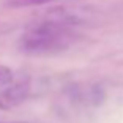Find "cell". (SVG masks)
Segmentation results:
<instances>
[{
    "label": "cell",
    "instance_id": "2",
    "mask_svg": "<svg viewBox=\"0 0 123 123\" xmlns=\"http://www.w3.org/2000/svg\"><path fill=\"white\" fill-rule=\"evenodd\" d=\"M30 90H32V85L29 79L13 80L8 87L0 90V109L8 111V109L21 106L25 99H29Z\"/></svg>",
    "mask_w": 123,
    "mask_h": 123
},
{
    "label": "cell",
    "instance_id": "1",
    "mask_svg": "<svg viewBox=\"0 0 123 123\" xmlns=\"http://www.w3.org/2000/svg\"><path fill=\"white\" fill-rule=\"evenodd\" d=\"M79 18L65 10L44 14L22 33L19 49L27 55H52L66 51L77 40Z\"/></svg>",
    "mask_w": 123,
    "mask_h": 123
},
{
    "label": "cell",
    "instance_id": "5",
    "mask_svg": "<svg viewBox=\"0 0 123 123\" xmlns=\"http://www.w3.org/2000/svg\"><path fill=\"white\" fill-rule=\"evenodd\" d=\"M11 123H27V122H11Z\"/></svg>",
    "mask_w": 123,
    "mask_h": 123
},
{
    "label": "cell",
    "instance_id": "3",
    "mask_svg": "<svg viewBox=\"0 0 123 123\" xmlns=\"http://www.w3.org/2000/svg\"><path fill=\"white\" fill-rule=\"evenodd\" d=\"M55 0H3V6L11 10H24V8L43 6V5L52 3Z\"/></svg>",
    "mask_w": 123,
    "mask_h": 123
},
{
    "label": "cell",
    "instance_id": "4",
    "mask_svg": "<svg viewBox=\"0 0 123 123\" xmlns=\"http://www.w3.org/2000/svg\"><path fill=\"white\" fill-rule=\"evenodd\" d=\"M14 80V74L8 66L5 65H0V90L5 87H8L11 82Z\"/></svg>",
    "mask_w": 123,
    "mask_h": 123
}]
</instances>
